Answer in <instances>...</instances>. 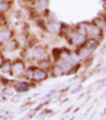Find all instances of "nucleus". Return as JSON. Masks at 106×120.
<instances>
[{"instance_id":"9b49d317","label":"nucleus","mask_w":106,"mask_h":120,"mask_svg":"<svg viewBox=\"0 0 106 120\" xmlns=\"http://www.w3.org/2000/svg\"><path fill=\"white\" fill-rule=\"evenodd\" d=\"M85 46L87 48H89V49H91V50H95V48L99 46V41H98L97 39L89 38V39H87V41H85Z\"/></svg>"},{"instance_id":"2eb2a0df","label":"nucleus","mask_w":106,"mask_h":120,"mask_svg":"<svg viewBox=\"0 0 106 120\" xmlns=\"http://www.w3.org/2000/svg\"><path fill=\"white\" fill-rule=\"evenodd\" d=\"M39 65H40V67L43 68L44 70L49 69V68H50V61H49V60H47V59L39 60Z\"/></svg>"},{"instance_id":"f3484780","label":"nucleus","mask_w":106,"mask_h":120,"mask_svg":"<svg viewBox=\"0 0 106 120\" xmlns=\"http://www.w3.org/2000/svg\"><path fill=\"white\" fill-rule=\"evenodd\" d=\"M93 25L97 26V27L100 28L101 30L105 28V22H104V20H102V18H97L95 21H93Z\"/></svg>"},{"instance_id":"f257e3e1","label":"nucleus","mask_w":106,"mask_h":120,"mask_svg":"<svg viewBox=\"0 0 106 120\" xmlns=\"http://www.w3.org/2000/svg\"><path fill=\"white\" fill-rule=\"evenodd\" d=\"M28 75V78L34 80V81H44V80L47 79L48 73L46 70L41 69V68H31L26 72Z\"/></svg>"},{"instance_id":"20e7f679","label":"nucleus","mask_w":106,"mask_h":120,"mask_svg":"<svg viewBox=\"0 0 106 120\" xmlns=\"http://www.w3.org/2000/svg\"><path fill=\"white\" fill-rule=\"evenodd\" d=\"M47 56V50H46L45 47L43 46L38 45V46H35L33 47V49L31 50V57L32 59H35V60H43L46 59Z\"/></svg>"},{"instance_id":"6e6552de","label":"nucleus","mask_w":106,"mask_h":120,"mask_svg":"<svg viewBox=\"0 0 106 120\" xmlns=\"http://www.w3.org/2000/svg\"><path fill=\"white\" fill-rule=\"evenodd\" d=\"M92 51H93V50L87 48L86 46H85V47H83L81 50H80V52H79L80 59H81V60H87L88 57L92 54Z\"/></svg>"},{"instance_id":"4468645a","label":"nucleus","mask_w":106,"mask_h":120,"mask_svg":"<svg viewBox=\"0 0 106 120\" xmlns=\"http://www.w3.org/2000/svg\"><path fill=\"white\" fill-rule=\"evenodd\" d=\"M11 66H12V64L10 61L3 62L2 65L0 66V67H1V71H2V72H10V71H11Z\"/></svg>"},{"instance_id":"9d476101","label":"nucleus","mask_w":106,"mask_h":120,"mask_svg":"<svg viewBox=\"0 0 106 120\" xmlns=\"http://www.w3.org/2000/svg\"><path fill=\"white\" fill-rule=\"evenodd\" d=\"M30 86L29 84L26 83V82H20V83H17L15 86V89L17 93H25V91L29 90Z\"/></svg>"},{"instance_id":"ddd939ff","label":"nucleus","mask_w":106,"mask_h":120,"mask_svg":"<svg viewBox=\"0 0 106 120\" xmlns=\"http://www.w3.org/2000/svg\"><path fill=\"white\" fill-rule=\"evenodd\" d=\"M52 73H53L54 77H59V75H64V70L59 65H56V66H54V67L52 68Z\"/></svg>"},{"instance_id":"39448f33","label":"nucleus","mask_w":106,"mask_h":120,"mask_svg":"<svg viewBox=\"0 0 106 120\" xmlns=\"http://www.w3.org/2000/svg\"><path fill=\"white\" fill-rule=\"evenodd\" d=\"M70 41H71V43H72L74 46L80 47V46H82V45H84V44H85L86 36H85V35H83V34L79 33V32L74 31V32H73V34L71 35V37H70Z\"/></svg>"},{"instance_id":"7ed1b4c3","label":"nucleus","mask_w":106,"mask_h":120,"mask_svg":"<svg viewBox=\"0 0 106 120\" xmlns=\"http://www.w3.org/2000/svg\"><path fill=\"white\" fill-rule=\"evenodd\" d=\"M26 71V66H25V63L20 60L16 61L13 65L11 66V71L10 72L12 73L13 77H16V78H19L20 75H22Z\"/></svg>"},{"instance_id":"6ab92c4d","label":"nucleus","mask_w":106,"mask_h":120,"mask_svg":"<svg viewBox=\"0 0 106 120\" xmlns=\"http://www.w3.org/2000/svg\"><path fill=\"white\" fill-rule=\"evenodd\" d=\"M0 1H1V0H0Z\"/></svg>"},{"instance_id":"1a4fd4ad","label":"nucleus","mask_w":106,"mask_h":120,"mask_svg":"<svg viewBox=\"0 0 106 120\" xmlns=\"http://www.w3.org/2000/svg\"><path fill=\"white\" fill-rule=\"evenodd\" d=\"M35 10L38 12H43L48 5V0H35Z\"/></svg>"},{"instance_id":"423d86ee","label":"nucleus","mask_w":106,"mask_h":120,"mask_svg":"<svg viewBox=\"0 0 106 120\" xmlns=\"http://www.w3.org/2000/svg\"><path fill=\"white\" fill-rule=\"evenodd\" d=\"M18 48V43L16 41H7L3 44V49L9 52H14Z\"/></svg>"},{"instance_id":"0eeeda50","label":"nucleus","mask_w":106,"mask_h":120,"mask_svg":"<svg viewBox=\"0 0 106 120\" xmlns=\"http://www.w3.org/2000/svg\"><path fill=\"white\" fill-rule=\"evenodd\" d=\"M13 36V32L9 29H4L0 31V41H10Z\"/></svg>"},{"instance_id":"f8f14e48","label":"nucleus","mask_w":106,"mask_h":120,"mask_svg":"<svg viewBox=\"0 0 106 120\" xmlns=\"http://www.w3.org/2000/svg\"><path fill=\"white\" fill-rule=\"evenodd\" d=\"M59 29H61V26L56 22H50L49 25H48V30H49L51 33H54V34L58 33Z\"/></svg>"},{"instance_id":"dca6fc26","label":"nucleus","mask_w":106,"mask_h":120,"mask_svg":"<svg viewBox=\"0 0 106 120\" xmlns=\"http://www.w3.org/2000/svg\"><path fill=\"white\" fill-rule=\"evenodd\" d=\"M10 10V3L5 1H0V12H7Z\"/></svg>"},{"instance_id":"f03ea898","label":"nucleus","mask_w":106,"mask_h":120,"mask_svg":"<svg viewBox=\"0 0 106 120\" xmlns=\"http://www.w3.org/2000/svg\"><path fill=\"white\" fill-rule=\"evenodd\" d=\"M89 36L93 39H101L103 37V32L100 28L95 25H86V36Z\"/></svg>"},{"instance_id":"a211bd4d","label":"nucleus","mask_w":106,"mask_h":120,"mask_svg":"<svg viewBox=\"0 0 106 120\" xmlns=\"http://www.w3.org/2000/svg\"><path fill=\"white\" fill-rule=\"evenodd\" d=\"M1 1H5V2H11L12 0H1Z\"/></svg>"}]
</instances>
